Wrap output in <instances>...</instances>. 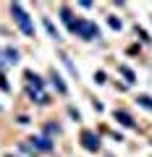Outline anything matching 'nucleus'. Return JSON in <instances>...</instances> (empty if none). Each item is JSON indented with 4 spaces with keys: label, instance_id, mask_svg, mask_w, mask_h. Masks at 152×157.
<instances>
[{
    "label": "nucleus",
    "instance_id": "8",
    "mask_svg": "<svg viewBox=\"0 0 152 157\" xmlns=\"http://www.w3.org/2000/svg\"><path fill=\"white\" fill-rule=\"evenodd\" d=\"M118 71H121V73H123V76H126V81H129V84H134V81H136L134 71H131L129 66H118Z\"/></svg>",
    "mask_w": 152,
    "mask_h": 157
},
{
    "label": "nucleus",
    "instance_id": "4",
    "mask_svg": "<svg viewBox=\"0 0 152 157\" xmlns=\"http://www.w3.org/2000/svg\"><path fill=\"white\" fill-rule=\"evenodd\" d=\"M81 147H84L87 152H97L100 149V139H97L92 131H81Z\"/></svg>",
    "mask_w": 152,
    "mask_h": 157
},
{
    "label": "nucleus",
    "instance_id": "11",
    "mask_svg": "<svg viewBox=\"0 0 152 157\" xmlns=\"http://www.w3.org/2000/svg\"><path fill=\"white\" fill-rule=\"evenodd\" d=\"M6 60L8 63H18V52L13 50V47H8V50H6Z\"/></svg>",
    "mask_w": 152,
    "mask_h": 157
},
{
    "label": "nucleus",
    "instance_id": "10",
    "mask_svg": "<svg viewBox=\"0 0 152 157\" xmlns=\"http://www.w3.org/2000/svg\"><path fill=\"white\" fill-rule=\"evenodd\" d=\"M136 102H139L142 107H147V110H152V97L150 94H139V97H136Z\"/></svg>",
    "mask_w": 152,
    "mask_h": 157
},
{
    "label": "nucleus",
    "instance_id": "12",
    "mask_svg": "<svg viewBox=\"0 0 152 157\" xmlns=\"http://www.w3.org/2000/svg\"><path fill=\"white\" fill-rule=\"evenodd\" d=\"M60 18H63L66 24H68V26L73 24V16H71V11H68V8H60Z\"/></svg>",
    "mask_w": 152,
    "mask_h": 157
},
{
    "label": "nucleus",
    "instance_id": "5",
    "mask_svg": "<svg viewBox=\"0 0 152 157\" xmlns=\"http://www.w3.org/2000/svg\"><path fill=\"white\" fill-rule=\"evenodd\" d=\"M32 141V149H40V152H50L53 149V141L47 139V136H34V139H29Z\"/></svg>",
    "mask_w": 152,
    "mask_h": 157
},
{
    "label": "nucleus",
    "instance_id": "9",
    "mask_svg": "<svg viewBox=\"0 0 152 157\" xmlns=\"http://www.w3.org/2000/svg\"><path fill=\"white\" fill-rule=\"evenodd\" d=\"M45 29H47V34H50L53 39H60V34H58V29L53 26V21H50V18H45Z\"/></svg>",
    "mask_w": 152,
    "mask_h": 157
},
{
    "label": "nucleus",
    "instance_id": "7",
    "mask_svg": "<svg viewBox=\"0 0 152 157\" xmlns=\"http://www.w3.org/2000/svg\"><path fill=\"white\" fill-rule=\"evenodd\" d=\"M53 84H55V89H58V92H60V94H66V92H68V89H66V84H63V78H60V76H58V73H55V71H53Z\"/></svg>",
    "mask_w": 152,
    "mask_h": 157
},
{
    "label": "nucleus",
    "instance_id": "13",
    "mask_svg": "<svg viewBox=\"0 0 152 157\" xmlns=\"http://www.w3.org/2000/svg\"><path fill=\"white\" fill-rule=\"evenodd\" d=\"M107 24H110V29H121V18H115V16L107 18Z\"/></svg>",
    "mask_w": 152,
    "mask_h": 157
},
{
    "label": "nucleus",
    "instance_id": "15",
    "mask_svg": "<svg viewBox=\"0 0 152 157\" xmlns=\"http://www.w3.org/2000/svg\"><path fill=\"white\" fill-rule=\"evenodd\" d=\"M95 81H97V84H105V73L97 71V73H95Z\"/></svg>",
    "mask_w": 152,
    "mask_h": 157
},
{
    "label": "nucleus",
    "instance_id": "2",
    "mask_svg": "<svg viewBox=\"0 0 152 157\" xmlns=\"http://www.w3.org/2000/svg\"><path fill=\"white\" fill-rule=\"evenodd\" d=\"M68 29H71L76 37H81V39H97V37H100V29H97V24L87 21V18H76V21H73Z\"/></svg>",
    "mask_w": 152,
    "mask_h": 157
},
{
    "label": "nucleus",
    "instance_id": "14",
    "mask_svg": "<svg viewBox=\"0 0 152 157\" xmlns=\"http://www.w3.org/2000/svg\"><path fill=\"white\" fill-rule=\"evenodd\" d=\"M0 89H3V92H8V89H11V86H8V81H6V76H3V73H0Z\"/></svg>",
    "mask_w": 152,
    "mask_h": 157
},
{
    "label": "nucleus",
    "instance_id": "6",
    "mask_svg": "<svg viewBox=\"0 0 152 157\" xmlns=\"http://www.w3.org/2000/svg\"><path fill=\"white\" fill-rule=\"evenodd\" d=\"M113 115H115V121H118V123H123L126 128H136V123H134V118H131L129 113H123V110H115V113H113Z\"/></svg>",
    "mask_w": 152,
    "mask_h": 157
},
{
    "label": "nucleus",
    "instance_id": "16",
    "mask_svg": "<svg viewBox=\"0 0 152 157\" xmlns=\"http://www.w3.org/2000/svg\"><path fill=\"white\" fill-rule=\"evenodd\" d=\"M8 157H11V155H8Z\"/></svg>",
    "mask_w": 152,
    "mask_h": 157
},
{
    "label": "nucleus",
    "instance_id": "3",
    "mask_svg": "<svg viewBox=\"0 0 152 157\" xmlns=\"http://www.w3.org/2000/svg\"><path fill=\"white\" fill-rule=\"evenodd\" d=\"M11 16H13V21L18 24V29H21L26 37H34V24H32V18L26 16V11H24L18 3H13V6H11Z\"/></svg>",
    "mask_w": 152,
    "mask_h": 157
},
{
    "label": "nucleus",
    "instance_id": "1",
    "mask_svg": "<svg viewBox=\"0 0 152 157\" xmlns=\"http://www.w3.org/2000/svg\"><path fill=\"white\" fill-rule=\"evenodd\" d=\"M24 78H26V84H29V97H32L34 102L45 105V102H47V94H45V84H42V78L37 76V73H32V71L24 73Z\"/></svg>",
    "mask_w": 152,
    "mask_h": 157
}]
</instances>
